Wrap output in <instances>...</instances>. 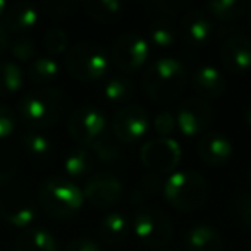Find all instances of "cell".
Returning a JSON list of instances; mask_svg holds the SVG:
<instances>
[{
  "label": "cell",
  "mask_w": 251,
  "mask_h": 251,
  "mask_svg": "<svg viewBox=\"0 0 251 251\" xmlns=\"http://www.w3.org/2000/svg\"><path fill=\"white\" fill-rule=\"evenodd\" d=\"M162 195L172 208L179 212H195L206 203L208 184L196 171H174L164 181Z\"/></svg>",
  "instance_id": "277c9868"
},
{
  "label": "cell",
  "mask_w": 251,
  "mask_h": 251,
  "mask_svg": "<svg viewBox=\"0 0 251 251\" xmlns=\"http://www.w3.org/2000/svg\"><path fill=\"white\" fill-rule=\"evenodd\" d=\"M108 55L122 73H136L150 55V43L136 31L122 33L114 40Z\"/></svg>",
  "instance_id": "ba28073f"
},
{
  "label": "cell",
  "mask_w": 251,
  "mask_h": 251,
  "mask_svg": "<svg viewBox=\"0 0 251 251\" xmlns=\"http://www.w3.org/2000/svg\"><path fill=\"white\" fill-rule=\"evenodd\" d=\"M108 131L101 110L93 105H81L67 117V133L79 147L90 150L91 145Z\"/></svg>",
  "instance_id": "52a82bcc"
},
{
  "label": "cell",
  "mask_w": 251,
  "mask_h": 251,
  "mask_svg": "<svg viewBox=\"0 0 251 251\" xmlns=\"http://www.w3.org/2000/svg\"><path fill=\"white\" fill-rule=\"evenodd\" d=\"M143 90L153 101L167 103L177 98L188 83V69L176 57H158L145 69Z\"/></svg>",
  "instance_id": "7a4b0ae2"
},
{
  "label": "cell",
  "mask_w": 251,
  "mask_h": 251,
  "mask_svg": "<svg viewBox=\"0 0 251 251\" xmlns=\"http://www.w3.org/2000/svg\"><path fill=\"white\" fill-rule=\"evenodd\" d=\"M16 251H60L55 236L43 227H28L16 237Z\"/></svg>",
  "instance_id": "ffe728a7"
},
{
  "label": "cell",
  "mask_w": 251,
  "mask_h": 251,
  "mask_svg": "<svg viewBox=\"0 0 251 251\" xmlns=\"http://www.w3.org/2000/svg\"><path fill=\"white\" fill-rule=\"evenodd\" d=\"M182 150L174 138H153L140 150V160L151 174H172L181 164Z\"/></svg>",
  "instance_id": "9c48e42d"
},
{
  "label": "cell",
  "mask_w": 251,
  "mask_h": 251,
  "mask_svg": "<svg viewBox=\"0 0 251 251\" xmlns=\"http://www.w3.org/2000/svg\"><path fill=\"white\" fill-rule=\"evenodd\" d=\"M145 7L160 16H171V18L177 12V5L172 0H148L145 2Z\"/></svg>",
  "instance_id": "f35d334b"
},
{
  "label": "cell",
  "mask_w": 251,
  "mask_h": 251,
  "mask_svg": "<svg viewBox=\"0 0 251 251\" xmlns=\"http://www.w3.org/2000/svg\"><path fill=\"white\" fill-rule=\"evenodd\" d=\"M176 122L177 129L184 136H201L213 122V108L203 98L189 97L179 103L176 110Z\"/></svg>",
  "instance_id": "7c38bea8"
},
{
  "label": "cell",
  "mask_w": 251,
  "mask_h": 251,
  "mask_svg": "<svg viewBox=\"0 0 251 251\" xmlns=\"http://www.w3.org/2000/svg\"><path fill=\"white\" fill-rule=\"evenodd\" d=\"M90 150L101 164L112 165L121 160V148H119V145H117V140L110 134V131H107L103 136L98 138V140L91 145Z\"/></svg>",
  "instance_id": "f546056e"
},
{
  "label": "cell",
  "mask_w": 251,
  "mask_h": 251,
  "mask_svg": "<svg viewBox=\"0 0 251 251\" xmlns=\"http://www.w3.org/2000/svg\"><path fill=\"white\" fill-rule=\"evenodd\" d=\"M93 169V155L88 148L77 147L71 150V153L64 160V172L66 177L76 182L77 179L88 177V174Z\"/></svg>",
  "instance_id": "603a6c76"
},
{
  "label": "cell",
  "mask_w": 251,
  "mask_h": 251,
  "mask_svg": "<svg viewBox=\"0 0 251 251\" xmlns=\"http://www.w3.org/2000/svg\"><path fill=\"white\" fill-rule=\"evenodd\" d=\"M69 110L66 91L53 86H42L28 91L18 103V114L28 129L42 131L52 127Z\"/></svg>",
  "instance_id": "6da1fadb"
},
{
  "label": "cell",
  "mask_w": 251,
  "mask_h": 251,
  "mask_svg": "<svg viewBox=\"0 0 251 251\" xmlns=\"http://www.w3.org/2000/svg\"><path fill=\"white\" fill-rule=\"evenodd\" d=\"M236 212L244 226L251 227V193H243L236 198Z\"/></svg>",
  "instance_id": "8d00e7d4"
},
{
  "label": "cell",
  "mask_w": 251,
  "mask_h": 251,
  "mask_svg": "<svg viewBox=\"0 0 251 251\" xmlns=\"http://www.w3.org/2000/svg\"><path fill=\"white\" fill-rule=\"evenodd\" d=\"M248 26H250V29H251V9L248 11Z\"/></svg>",
  "instance_id": "f6af8a7d"
},
{
  "label": "cell",
  "mask_w": 251,
  "mask_h": 251,
  "mask_svg": "<svg viewBox=\"0 0 251 251\" xmlns=\"http://www.w3.org/2000/svg\"><path fill=\"white\" fill-rule=\"evenodd\" d=\"M83 203V189L62 176H50L43 179L38 188V205L52 219H71L79 212Z\"/></svg>",
  "instance_id": "3957f363"
},
{
  "label": "cell",
  "mask_w": 251,
  "mask_h": 251,
  "mask_svg": "<svg viewBox=\"0 0 251 251\" xmlns=\"http://www.w3.org/2000/svg\"><path fill=\"white\" fill-rule=\"evenodd\" d=\"M64 66L71 77L83 83L98 81L107 74L110 55L95 42H81L71 47L64 57Z\"/></svg>",
  "instance_id": "5b68a950"
},
{
  "label": "cell",
  "mask_w": 251,
  "mask_h": 251,
  "mask_svg": "<svg viewBox=\"0 0 251 251\" xmlns=\"http://www.w3.org/2000/svg\"><path fill=\"white\" fill-rule=\"evenodd\" d=\"M164 181H162L160 176H157V174H147L145 177H141V191L148 196L155 195V193H162L164 191ZM143 193H141V195H143Z\"/></svg>",
  "instance_id": "ab89813d"
},
{
  "label": "cell",
  "mask_w": 251,
  "mask_h": 251,
  "mask_svg": "<svg viewBox=\"0 0 251 251\" xmlns=\"http://www.w3.org/2000/svg\"><path fill=\"white\" fill-rule=\"evenodd\" d=\"M64 251H103L101 246L95 239L88 236H79L74 237L73 241L67 243V246L64 248Z\"/></svg>",
  "instance_id": "74e56055"
},
{
  "label": "cell",
  "mask_w": 251,
  "mask_h": 251,
  "mask_svg": "<svg viewBox=\"0 0 251 251\" xmlns=\"http://www.w3.org/2000/svg\"><path fill=\"white\" fill-rule=\"evenodd\" d=\"M244 121H246V124L251 127V103L246 107V110H244Z\"/></svg>",
  "instance_id": "b9f144b4"
},
{
  "label": "cell",
  "mask_w": 251,
  "mask_h": 251,
  "mask_svg": "<svg viewBox=\"0 0 251 251\" xmlns=\"http://www.w3.org/2000/svg\"><path fill=\"white\" fill-rule=\"evenodd\" d=\"M16 124H18V115L7 105L0 103V140H5L9 138L16 129Z\"/></svg>",
  "instance_id": "d590c367"
},
{
  "label": "cell",
  "mask_w": 251,
  "mask_h": 251,
  "mask_svg": "<svg viewBox=\"0 0 251 251\" xmlns=\"http://www.w3.org/2000/svg\"><path fill=\"white\" fill-rule=\"evenodd\" d=\"M43 47L50 57L64 55L69 50V36L62 28H49L43 35Z\"/></svg>",
  "instance_id": "4dcf8cb0"
},
{
  "label": "cell",
  "mask_w": 251,
  "mask_h": 251,
  "mask_svg": "<svg viewBox=\"0 0 251 251\" xmlns=\"http://www.w3.org/2000/svg\"><path fill=\"white\" fill-rule=\"evenodd\" d=\"M42 9L49 18L64 19L76 11L77 2H74V0H47L42 4Z\"/></svg>",
  "instance_id": "836d02e7"
},
{
  "label": "cell",
  "mask_w": 251,
  "mask_h": 251,
  "mask_svg": "<svg viewBox=\"0 0 251 251\" xmlns=\"http://www.w3.org/2000/svg\"><path fill=\"white\" fill-rule=\"evenodd\" d=\"M19 145L23 147V150L33 158H38V160H45L52 155L53 145L50 141L49 136L42 133V131H33L26 129L19 134Z\"/></svg>",
  "instance_id": "4316f807"
},
{
  "label": "cell",
  "mask_w": 251,
  "mask_h": 251,
  "mask_svg": "<svg viewBox=\"0 0 251 251\" xmlns=\"http://www.w3.org/2000/svg\"><path fill=\"white\" fill-rule=\"evenodd\" d=\"M196 150H198L200 158L212 167H220L227 164L229 158L232 157V143L226 134L219 131H206L205 134H201Z\"/></svg>",
  "instance_id": "2e32d148"
},
{
  "label": "cell",
  "mask_w": 251,
  "mask_h": 251,
  "mask_svg": "<svg viewBox=\"0 0 251 251\" xmlns=\"http://www.w3.org/2000/svg\"><path fill=\"white\" fill-rule=\"evenodd\" d=\"M191 84L196 93L203 98H219L227 88L224 73L212 64H203L198 69H195Z\"/></svg>",
  "instance_id": "ac0fdd59"
},
{
  "label": "cell",
  "mask_w": 251,
  "mask_h": 251,
  "mask_svg": "<svg viewBox=\"0 0 251 251\" xmlns=\"http://www.w3.org/2000/svg\"><path fill=\"white\" fill-rule=\"evenodd\" d=\"M83 9L91 19L98 23H114L124 12V4L121 0H86Z\"/></svg>",
  "instance_id": "484cf974"
},
{
  "label": "cell",
  "mask_w": 251,
  "mask_h": 251,
  "mask_svg": "<svg viewBox=\"0 0 251 251\" xmlns=\"http://www.w3.org/2000/svg\"><path fill=\"white\" fill-rule=\"evenodd\" d=\"M153 129L158 138H171L174 131L177 129L176 114L171 110H160L153 119Z\"/></svg>",
  "instance_id": "e575fe53"
},
{
  "label": "cell",
  "mask_w": 251,
  "mask_h": 251,
  "mask_svg": "<svg viewBox=\"0 0 251 251\" xmlns=\"http://www.w3.org/2000/svg\"><path fill=\"white\" fill-rule=\"evenodd\" d=\"M60 74V66L57 62L55 57L50 55H40L35 57L29 64L26 76L31 83L38 84V88L42 86H50L53 81L59 77Z\"/></svg>",
  "instance_id": "7402d4cb"
},
{
  "label": "cell",
  "mask_w": 251,
  "mask_h": 251,
  "mask_svg": "<svg viewBox=\"0 0 251 251\" xmlns=\"http://www.w3.org/2000/svg\"><path fill=\"white\" fill-rule=\"evenodd\" d=\"M131 232V222L129 219L121 212H110L100 220L98 226V234L105 244H115L124 243Z\"/></svg>",
  "instance_id": "44dd1931"
},
{
  "label": "cell",
  "mask_w": 251,
  "mask_h": 251,
  "mask_svg": "<svg viewBox=\"0 0 251 251\" xmlns=\"http://www.w3.org/2000/svg\"><path fill=\"white\" fill-rule=\"evenodd\" d=\"M7 7H9L7 2H5V0H0V18H4L5 11H7Z\"/></svg>",
  "instance_id": "7bdbcfd3"
},
{
  "label": "cell",
  "mask_w": 251,
  "mask_h": 251,
  "mask_svg": "<svg viewBox=\"0 0 251 251\" xmlns=\"http://www.w3.org/2000/svg\"><path fill=\"white\" fill-rule=\"evenodd\" d=\"M26 79L21 66L12 60H0V98L12 97L23 88Z\"/></svg>",
  "instance_id": "d4e9b609"
},
{
  "label": "cell",
  "mask_w": 251,
  "mask_h": 251,
  "mask_svg": "<svg viewBox=\"0 0 251 251\" xmlns=\"http://www.w3.org/2000/svg\"><path fill=\"white\" fill-rule=\"evenodd\" d=\"M38 21L40 11L36 5H33L31 2H14V4H9L2 25L9 33H16L21 36L23 33L31 31L38 25Z\"/></svg>",
  "instance_id": "e0dca14e"
},
{
  "label": "cell",
  "mask_w": 251,
  "mask_h": 251,
  "mask_svg": "<svg viewBox=\"0 0 251 251\" xmlns=\"http://www.w3.org/2000/svg\"><path fill=\"white\" fill-rule=\"evenodd\" d=\"M18 172V155L12 148L0 147V186L7 184Z\"/></svg>",
  "instance_id": "d6a6232c"
},
{
  "label": "cell",
  "mask_w": 251,
  "mask_h": 251,
  "mask_svg": "<svg viewBox=\"0 0 251 251\" xmlns=\"http://www.w3.org/2000/svg\"><path fill=\"white\" fill-rule=\"evenodd\" d=\"M9 52L18 62H31L36 55V43L29 36H18L9 45Z\"/></svg>",
  "instance_id": "1f68e13d"
},
{
  "label": "cell",
  "mask_w": 251,
  "mask_h": 251,
  "mask_svg": "<svg viewBox=\"0 0 251 251\" xmlns=\"http://www.w3.org/2000/svg\"><path fill=\"white\" fill-rule=\"evenodd\" d=\"M133 234L148 248H164L174 236V227L162 210L153 206H141L131 222Z\"/></svg>",
  "instance_id": "8992f818"
},
{
  "label": "cell",
  "mask_w": 251,
  "mask_h": 251,
  "mask_svg": "<svg viewBox=\"0 0 251 251\" xmlns=\"http://www.w3.org/2000/svg\"><path fill=\"white\" fill-rule=\"evenodd\" d=\"M181 35L191 47H203L213 36V18L205 9H191L181 19Z\"/></svg>",
  "instance_id": "9a60e30c"
},
{
  "label": "cell",
  "mask_w": 251,
  "mask_h": 251,
  "mask_svg": "<svg viewBox=\"0 0 251 251\" xmlns=\"http://www.w3.org/2000/svg\"><path fill=\"white\" fill-rule=\"evenodd\" d=\"M148 36H150V42L155 47H160V49H167V47L174 45L176 42L174 18H171V16H157L150 23Z\"/></svg>",
  "instance_id": "83f0119b"
},
{
  "label": "cell",
  "mask_w": 251,
  "mask_h": 251,
  "mask_svg": "<svg viewBox=\"0 0 251 251\" xmlns=\"http://www.w3.org/2000/svg\"><path fill=\"white\" fill-rule=\"evenodd\" d=\"M103 95L108 101L126 103L134 95V81L126 76H114L105 81Z\"/></svg>",
  "instance_id": "f1b7e54d"
},
{
  "label": "cell",
  "mask_w": 251,
  "mask_h": 251,
  "mask_svg": "<svg viewBox=\"0 0 251 251\" xmlns=\"http://www.w3.org/2000/svg\"><path fill=\"white\" fill-rule=\"evenodd\" d=\"M150 119L143 107L140 105H124L115 114L110 121V134L121 143H136L147 134Z\"/></svg>",
  "instance_id": "8fae6325"
},
{
  "label": "cell",
  "mask_w": 251,
  "mask_h": 251,
  "mask_svg": "<svg viewBox=\"0 0 251 251\" xmlns=\"http://www.w3.org/2000/svg\"><path fill=\"white\" fill-rule=\"evenodd\" d=\"M38 215V205L28 191L19 188L7 189L0 195V217L9 226L28 229Z\"/></svg>",
  "instance_id": "30bf717a"
},
{
  "label": "cell",
  "mask_w": 251,
  "mask_h": 251,
  "mask_svg": "<svg viewBox=\"0 0 251 251\" xmlns=\"http://www.w3.org/2000/svg\"><path fill=\"white\" fill-rule=\"evenodd\" d=\"M84 201L97 210H108L121 201L124 195L121 179L112 172H98L91 176L83 188Z\"/></svg>",
  "instance_id": "4fadbf2b"
},
{
  "label": "cell",
  "mask_w": 251,
  "mask_h": 251,
  "mask_svg": "<svg viewBox=\"0 0 251 251\" xmlns=\"http://www.w3.org/2000/svg\"><path fill=\"white\" fill-rule=\"evenodd\" d=\"M246 179H248V186H250V193H251V165H250V169H248Z\"/></svg>",
  "instance_id": "ee69618b"
},
{
  "label": "cell",
  "mask_w": 251,
  "mask_h": 251,
  "mask_svg": "<svg viewBox=\"0 0 251 251\" xmlns=\"http://www.w3.org/2000/svg\"><path fill=\"white\" fill-rule=\"evenodd\" d=\"M9 45H11V33H9L7 29H5V26L0 23V57L7 52Z\"/></svg>",
  "instance_id": "60d3db41"
},
{
  "label": "cell",
  "mask_w": 251,
  "mask_h": 251,
  "mask_svg": "<svg viewBox=\"0 0 251 251\" xmlns=\"http://www.w3.org/2000/svg\"><path fill=\"white\" fill-rule=\"evenodd\" d=\"M188 251H222L224 241L219 229L210 224L191 226L182 236Z\"/></svg>",
  "instance_id": "d6986e66"
},
{
  "label": "cell",
  "mask_w": 251,
  "mask_h": 251,
  "mask_svg": "<svg viewBox=\"0 0 251 251\" xmlns=\"http://www.w3.org/2000/svg\"><path fill=\"white\" fill-rule=\"evenodd\" d=\"M220 60L229 73L239 74L251 69V38L234 33L220 45Z\"/></svg>",
  "instance_id": "5bb4252c"
},
{
  "label": "cell",
  "mask_w": 251,
  "mask_h": 251,
  "mask_svg": "<svg viewBox=\"0 0 251 251\" xmlns=\"http://www.w3.org/2000/svg\"><path fill=\"white\" fill-rule=\"evenodd\" d=\"M205 11L219 21H236L250 11L246 0H208Z\"/></svg>",
  "instance_id": "cb8c5ba5"
}]
</instances>
